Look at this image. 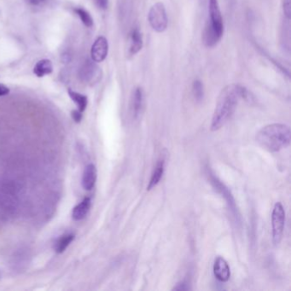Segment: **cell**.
<instances>
[{
  "label": "cell",
  "instance_id": "obj_1",
  "mask_svg": "<svg viewBox=\"0 0 291 291\" xmlns=\"http://www.w3.org/2000/svg\"><path fill=\"white\" fill-rule=\"evenodd\" d=\"M250 92L244 86L237 84L226 86L220 92L212 118L211 131L220 130L232 118L240 99L250 100Z\"/></svg>",
  "mask_w": 291,
  "mask_h": 291
},
{
  "label": "cell",
  "instance_id": "obj_2",
  "mask_svg": "<svg viewBox=\"0 0 291 291\" xmlns=\"http://www.w3.org/2000/svg\"><path fill=\"white\" fill-rule=\"evenodd\" d=\"M291 128L286 124L274 123L262 128L256 135L260 146L270 152L280 151L291 145Z\"/></svg>",
  "mask_w": 291,
  "mask_h": 291
},
{
  "label": "cell",
  "instance_id": "obj_3",
  "mask_svg": "<svg viewBox=\"0 0 291 291\" xmlns=\"http://www.w3.org/2000/svg\"><path fill=\"white\" fill-rule=\"evenodd\" d=\"M148 20L149 25L155 32L162 33L166 29L168 21L163 3L158 2L151 6L148 11Z\"/></svg>",
  "mask_w": 291,
  "mask_h": 291
},
{
  "label": "cell",
  "instance_id": "obj_4",
  "mask_svg": "<svg viewBox=\"0 0 291 291\" xmlns=\"http://www.w3.org/2000/svg\"><path fill=\"white\" fill-rule=\"evenodd\" d=\"M286 226V211L281 202H277L274 205L273 214H272V232H273V241L277 245L282 239L284 230Z\"/></svg>",
  "mask_w": 291,
  "mask_h": 291
},
{
  "label": "cell",
  "instance_id": "obj_5",
  "mask_svg": "<svg viewBox=\"0 0 291 291\" xmlns=\"http://www.w3.org/2000/svg\"><path fill=\"white\" fill-rule=\"evenodd\" d=\"M208 12L209 21L207 25L221 39L224 33V24L218 0H209Z\"/></svg>",
  "mask_w": 291,
  "mask_h": 291
},
{
  "label": "cell",
  "instance_id": "obj_6",
  "mask_svg": "<svg viewBox=\"0 0 291 291\" xmlns=\"http://www.w3.org/2000/svg\"><path fill=\"white\" fill-rule=\"evenodd\" d=\"M101 70L94 61L87 59L79 70L80 80L87 84L96 83L101 78Z\"/></svg>",
  "mask_w": 291,
  "mask_h": 291
},
{
  "label": "cell",
  "instance_id": "obj_7",
  "mask_svg": "<svg viewBox=\"0 0 291 291\" xmlns=\"http://www.w3.org/2000/svg\"><path fill=\"white\" fill-rule=\"evenodd\" d=\"M108 51H109V44L106 38H104L103 36L98 37L94 42V44L92 45V52H91L92 61H94L95 63H101L107 57Z\"/></svg>",
  "mask_w": 291,
  "mask_h": 291
},
{
  "label": "cell",
  "instance_id": "obj_8",
  "mask_svg": "<svg viewBox=\"0 0 291 291\" xmlns=\"http://www.w3.org/2000/svg\"><path fill=\"white\" fill-rule=\"evenodd\" d=\"M214 274L220 282H227L231 278V269L225 259L218 256L214 263Z\"/></svg>",
  "mask_w": 291,
  "mask_h": 291
},
{
  "label": "cell",
  "instance_id": "obj_9",
  "mask_svg": "<svg viewBox=\"0 0 291 291\" xmlns=\"http://www.w3.org/2000/svg\"><path fill=\"white\" fill-rule=\"evenodd\" d=\"M144 104V92L141 87L134 90L131 100L132 115L134 119H137L142 112Z\"/></svg>",
  "mask_w": 291,
  "mask_h": 291
},
{
  "label": "cell",
  "instance_id": "obj_10",
  "mask_svg": "<svg viewBox=\"0 0 291 291\" xmlns=\"http://www.w3.org/2000/svg\"><path fill=\"white\" fill-rule=\"evenodd\" d=\"M97 180V169L93 164L86 166L82 176V186L86 190H92Z\"/></svg>",
  "mask_w": 291,
  "mask_h": 291
},
{
  "label": "cell",
  "instance_id": "obj_11",
  "mask_svg": "<svg viewBox=\"0 0 291 291\" xmlns=\"http://www.w3.org/2000/svg\"><path fill=\"white\" fill-rule=\"evenodd\" d=\"M164 169H165V161L163 159H160L158 160L157 163L155 164L154 170L152 172L151 177L147 186V190H151L160 183V179L163 175Z\"/></svg>",
  "mask_w": 291,
  "mask_h": 291
},
{
  "label": "cell",
  "instance_id": "obj_12",
  "mask_svg": "<svg viewBox=\"0 0 291 291\" xmlns=\"http://www.w3.org/2000/svg\"><path fill=\"white\" fill-rule=\"evenodd\" d=\"M91 205H92L91 198L86 197L76 207H74V209H73V213H72L73 219L74 220H83L84 218L86 217L87 214H88V212L90 211Z\"/></svg>",
  "mask_w": 291,
  "mask_h": 291
},
{
  "label": "cell",
  "instance_id": "obj_13",
  "mask_svg": "<svg viewBox=\"0 0 291 291\" xmlns=\"http://www.w3.org/2000/svg\"><path fill=\"white\" fill-rule=\"evenodd\" d=\"M143 47V38L140 33V29L135 27L132 31L131 44H130V54L135 55Z\"/></svg>",
  "mask_w": 291,
  "mask_h": 291
},
{
  "label": "cell",
  "instance_id": "obj_14",
  "mask_svg": "<svg viewBox=\"0 0 291 291\" xmlns=\"http://www.w3.org/2000/svg\"><path fill=\"white\" fill-rule=\"evenodd\" d=\"M53 71V66L51 61L48 59H43L36 63L33 68V73L38 77H43L46 74H50Z\"/></svg>",
  "mask_w": 291,
  "mask_h": 291
},
{
  "label": "cell",
  "instance_id": "obj_15",
  "mask_svg": "<svg viewBox=\"0 0 291 291\" xmlns=\"http://www.w3.org/2000/svg\"><path fill=\"white\" fill-rule=\"evenodd\" d=\"M74 234L63 235L57 239L54 244V250L57 253H63L68 248L72 241L74 240Z\"/></svg>",
  "mask_w": 291,
  "mask_h": 291
},
{
  "label": "cell",
  "instance_id": "obj_16",
  "mask_svg": "<svg viewBox=\"0 0 291 291\" xmlns=\"http://www.w3.org/2000/svg\"><path fill=\"white\" fill-rule=\"evenodd\" d=\"M68 93H69V97L77 105L78 109L80 112H84L86 110V106H87V103H88L87 97L80 94L79 92H74L71 89H69Z\"/></svg>",
  "mask_w": 291,
  "mask_h": 291
},
{
  "label": "cell",
  "instance_id": "obj_17",
  "mask_svg": "<svg viewBox=\"0 0 291 291\" xmlns=\"http://www.w3.org/2000/svg\"><path fill=\"white\" fill-rule=\"evenodd\" d=\"M74 12L79 15L81 21L83 22L86 27H91L93 25V20H92V15L89 12L86 11V9L82 8H77L74 9Z\"/></svg>",
  "mask_w": 291,
  "mask_h": 291
},
{
  "label": "cell",
  "instance_id": "obj_18",
  "mask_svg": "<svg viewBox=\"0 0 291 291\" xmlns=\"http://www.w3.org/2000/svg\"><path fill=\"white\" fill-rule=\"evenodd\" d=\"M192 92L193 96L196 101H202V98L204 97V89H203V85L202 81L199 80H195L192 86Z\"/></svg>",
  "mask_w": 291,
  "mask_h": 291
},
{
  "label": "cell",
  "instance_id": "obj_19",
  "mask_svg": "<svg viewBox=\"0 0 291 291\" xmlns=\"http://www.w3.org/2000/svg\"><path fill=\"white\" fill-rule=\"evenodd\" d=\"M291 0H283V9H284V14L286 15V17L291 19Z\"/></svg>",
  "mask_w": 291,
  "mask_h": 291
},
{
  "label": "cell",
  "instance_id": "obj_20",
  "mask_svg": "<svg viewBox=\"0 0 291 291\" xmlns=\"http://www.w3.org/2000/svg\"><path fill=\"white\" fill-rule=\"evenodd\" d=\"M190 290L189 287V283L185 282V281H182V282L178 283L176 287L172 289V291H188Z\"/></svg>",
  "mask_w": 291,
  "mask_h": 291
},
{
  "label": "cell",
  "instance_id": "obj_21",
  "mask_svg": "<svg viewBox=\"0 0 291 291\" xmlns=\"http://www.w3.org/2000/svg\"><path fill=\"white\" fill-rule=\"evenodd\" d=\"M96 4L102 9H107L109 0H94Z\"/></svg>",
  "mask_w": 291,
  "mask_h": 291
},
{
  "label": "cell",
  "instance_id": "obj_22",
  "mask_svg": "<svg viewBox=\"0 0 291 291\" xmlns=\"http://www.w3.org/2000/svg\"><path fill=\"white\" fill-rule=\"evenodd\" d=\"M82 112H80V110H74L72 111V116L74 118V121L76 122H80L82 119Z\"/></svg>",
  "mask_w": 291,
  "mask_h": 291
},
{
  "label": "cell",
  "instance_id": "obj_23",
  "mask_svg": "<svg viewBox=\"0 0 291 291\" xmlns=\"http://www.w3.org/2000/svg\"><path fill=\"white\" fill-rule=\"evenodd\" d=\"M28 4L32 6H40L46 2V0H26Z\"/></svg>",
  "mask_w": 291,
  "mask_h": 291
},
{
  "label": "cell",
  "instance_id": "obj_24",
  "mask_svg": "<svg viewBox=\"0 0 291 291\" xmlns=\"http://www.w3.org/2000/svg\"><path fill=\"white\" fill-rule=\"evenodd\" d=\"M9 89L8 88V87H6L4 85L0 84V97L8 95V94H9Z\"/></svg>",
  "mask_w": 291,
  "mask_h": 291
},
{
  "label": "cell",
  "instance_id": "obj_25",
  "mask_svg": "<svg viewBox=\"0 0 291 291\" xmlns=\"http://www.w3.org/2000/svg\"><path fill=\"white\" fill-rule=\"evenodd\" d=\"M1 278H2V274H1V272H0V280H1Z\"/></svg>",
  "mask_w": 291,
  "mask_h": 291
}]
</instances>
